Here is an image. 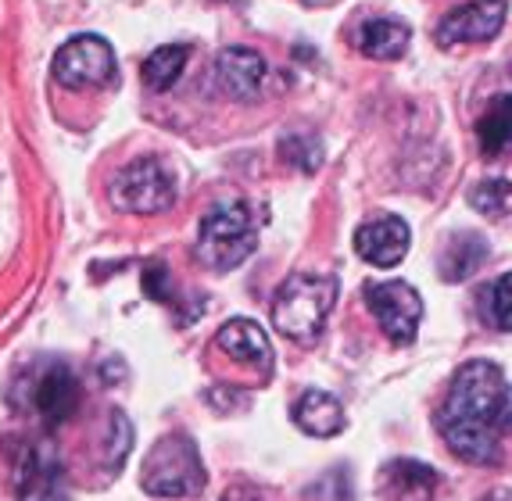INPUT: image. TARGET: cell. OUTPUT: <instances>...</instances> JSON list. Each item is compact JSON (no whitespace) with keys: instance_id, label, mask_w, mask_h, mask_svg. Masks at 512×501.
<instances>
[{"instance_id":"obj_1","label":"cell","mask_w":512,"mask_h":501,"mask_svg":"<svg viewBox=\"0 0 512 501\" xmlns=\"http://www.w3.org/2000/svg\"><path fill=\"white\" fill-rule=\"evenodd\" d=\"M437 430L462 462L498 466L512 434V387L495 362L473 358L455 373L437 408Z\"/></svg>"},{"instance_id":"obj_2","label":"cell","mask_w":512,"mask_h":501,"mask_svg":"<svg viewBox=\"0 0 512 501\" xmlns=\"http://www.w3.org/2000/svg\"><path fill=\"white\" fill-rule=\"evenodd\" d=\"M337 294H341V283L330 272H294L276 290L273 326L294 344H312L323 333Z\"/></svg>"},{"instance_id":"obj_3","label":"cell","mask_w":512,"mask_h":501,"mask_svg":"<svg viewBox=\"0 0 512 501\" xmlns=\"http://www.w3.org/2000/svg\"><path fill=\"white\" fill-rule=\"evenodd\" d=\"M255 219L244 201H226L201 219L197 230V258L215 272L237 269L255 251Z\"/></svg>"},{"instance_id":"obj_4","label":"cell","mask_w":512,"mask_h":501,"mask_svg":"<svg viewBox=\"0 0 512 501\" xmlns=\"http://www.w3.org/2000/svg\"><path fill=\"white\" fill-rule=\"evenodd\" d=\"M140 487L154 498H187L205 487V466L197 455V444L183 434L162 437L144 459Z\"/></svg>"},{"instance_id":"obj_5","label":"cell","mask_w":512,"mask_h":501,"mask_svg":"<svg viewBox=\"0 0 512 501\" xmlns=\"http://www.w3.org/2000/svg\"><path fill=\"white\" fill-rule=\"evenodd\" d=\"M176 197L172 190V176L158 158H140V162L126 165L111 183V201L119 204L122 212L133 215H154L165 212Z\"/></svg>"},{"instance_id":"obj_6","label":"cell","mask_w":512,"mask_h":501,"mask_svg":"<svg viewBox=\"0 0 512 501\" xmlns=\"http://www.w3.org/2000/svg\"><path fill=\"white\" fill-rule=\"evenodd\" d=\"M11 480H15L18 501H69L65 469L43 441L18 444L15 462H11Z\"/></svg>"},{"instance_id":"obj_7","label":"cell","mask_w":512,"mask_h":501,"mask_svg":"<svg viewBox=\"0 0 512 501\" xmlns=\"http://www.w3.org/2000/svg\"><path fill=\"white\" fill-rule=\"evenodd\" d=\"M366 305L387 340L394 344H412L419 333V319H423V298L419 290L405 280H384L366 287Z\"/></svg>"},{"instance_id":"obj_8","label":"cell","mask_w":512,"mask_h":501,"mask_svg":"<svg viewBox=\"0 0 512 501\" xmlns=\"http://www.w3.org/2000/svg\"><path fill=\"white\" fill-rule=\"evenodd\" d=\"M54 79L69 90L83 86H104L115 79V54L101 36H72L54 54Z\"/></svg>"},{"instance_id":"obj_9","label":"cell","mask_w":512,"mask_h":501,"mask_svg":"<svg viewBox=\"0 0 512 501\" xmlns=\"http://www.w3.org/2000/svg\"><path fill=\"white\" fill-rule=\"evenodd\" d=\"M29 408L40 416L43 426H61L76 416L79 408V380L65 362H40L29 373Z\"/></svg>"},{"instance_id":"obj_10","label":"cell","mask_w":512,"mask_h":501,"mask_svg":"<svg viewBox=\"0 0 512 501\" xmlns=\"http://www.w3.org/2000/svg\"><path fill=\"white\" fill-rule=\"evenodd\" d=\"M505 11H509L505 0H470V4H462L452 15L441 18L437 43H441V47H455V43L495 40L505 26Z\"/></svg>"},{"instance_id":"obj_11","label":"cell","mask_w":512,"mask_h":501,"mask_svg":"<svg viewBox=\"0 0 512 501\" xmlns=\"http://www.w3.org/2000/svg\"><path fill=\"white\" fill-rule=\"evenodd\" d=\"M355 251L376 269H391L409 255V222L398 215H376L355 230Z\"/></svg>"},{"instance_id":"obj_12","label":"cell","mask_w":512,"mask_h":501,"mask_svg":"<svg viewBox=\"0 0 512 501\" xmlns=\"http://www.w3.org/2000/svg\"><path fill=\"white\" fill-rule=\"evenodd\" d=\"M215 83L233 101H255V94L265 83V61L262 54L248 47H226L215 58Z\"/></svg>"},{"instance_id":"obj_13","label":"cell","mask_w":512,"mask_h":501,"mask_svg":"<svg viewBox=\"0 0 512 501\" xmlns=\"http://www.w3.org/2000/svg\"><path fill=\"white\" fill-rule=\"evenodd\" d=\"M219 348L244 366H255L262 376L273 373V348H269V337L255 319H230L219 330Z\"/></svg>"},{"instance_id":"obj_14","label":"cell","mask_w":512,"mask_h":501,"mask_svg":"<svg viewBox=\"0 0 512 501\" xmlns=\"http://www.w3.org/2000/svg\"><path fill=\"white\" fill-rule=\"evenodd\" d=\"M294 423L305 430L308 437H333L344 430V412L341 401L326 391H305L294 405Z\"/></svg>"},{"instance_id":"obj_15","label":"cell","mask_w":512,"mask_h":501,"mask_svg":"<svg viewBox=\"0 0 512 501\" xmlns=\"http://www.w3.org/2000/svg\"><path fill=\"white\" fill-rule=\"evenodd\" d=\"M384 484L394 501H434L437 473L423 462L402 459L384 469Z\"/></svg>"},{"instance_id":"obj_16","label":"cell","mask_w":512,"mask_h":501,"mask_svg":"<svg viewBox=\"0 0 512 501\" xmlns=\"http://www.w3.org/2000/svg\"><path fill=\"white\" fill-rule=\"evenodd\" d=\"M484 258H487V240L480 233H459V237H452V244L444 247L441 262H437L441 280L444 283L470 280L473 272L484 265Z\"/></svg>"},{"instance_id":"obj_17","label":"cell","mask_w":512,"mask_h":501,"mask_svg":"<svg viewBox=\"0 0 512 501\" xmlns=\"http://www.w3.org/2000/svg\"><path fill=\"white\" fill-rule=\"evenodd\" d=\"M409 26L405 22H394V18H373L366 22L359 33V51L369 54L376 61H394L409 51Z\"/></svg>"},{"instance_id":"obj_18","label":"cell","mask_w":512,"mask_h":501,"mask_svg":"<svg viewBox=\"0 0 512 501\" xmlns=\"http://www.w3.org/2000/svg\"><path fill=\"white\" fill-rule=\"evenodd\" d=\"M477 140H480L484 158H502L512 147V97L509 94L491 97V104H487V111L477 122Z\"/></svg>"},{"instance_id":"obj_19","label":"cell","mask_w":512,"mask_h":501,"mask_svg":"<svg viewBox=\"0 0 512 501\" xmlns=\"http://www.w3.org/2000/svg\"><path fill=\"white\" fill-rule=\"evenodd\" d=\"M187 58H190V47H183V43L158 47V51L144 61V83L151 86V90H158V94H162V90H169V86L180 79Z\"/></svg>"},{"instance_id":"obj_20","label":"cell","mask_w":512,"mask_h":501,"mask_svg":"<svg viewBox=\"0 0 512 501\" xmlns=\"http://www.w3.org/2000/svg\"><path fill=\"white\" fill-rule=\"evenodd\" d=\"M470 204L480 215L505 219V215H512V183H505V179H487V183L470 190Z\"/></svg>"},{"instance_id":"obj_21","label":"cell","mask_w":512,"mask_h":501,"mask_svg":"<svg viewBox=\"0 0 512 501\" xmlns=\"http://www.w3.org/2000/svg\"><path fill=\"white\" fill-rule=\"evenodd\" d=\"M487 319H491V326H498V330L512 333V272L498 276V280L491 283V290H487Z\"/></svg>"},{"instance_id":"obj_22","label":"cell","mask_w":512,"mask_h":501,"mask_svg":"<svg viewBox=\"0 0 512 501\" xmlns=\"http://www.w3.org/2000/svg\"><path fill=\"white\" fill-rule=\"evenodd\" d=\"M280 154L291 165H298V169H305V172L319 169V162H323V147H319V140H312L308 133L287 136V140L280 144Z\"/></svg>"},{"instance_id":"obj_23","label":"cell","mask_w":512,"mask_h":501,"mask_svg":"<svg viewBox=\"0 0 512 501\" xmlns=\"http://www.w3.org/2000/svg\"><path fill=\"white\" fill-rule=\"evenodd\" d=\"M162 280H169V272L165 269H147V276H144V287H147V294H151L154 301H169V287H162Z\"/></svg>"},{"instance_id":"obj_24","label":"cell","mask_w":512,"mask_h":501,"mask_svg":"<svg viewBox=\"0 0 512 501\" xmlns=\"http://www.w3.org/2000/svg\"><path fill=\"white\" fill-rule=\"evenodd\" d=\"M222 501H262L255 491H248V487H233L230 494H222Z\"/></svg>"},{"instance_id":"obj_25","label":"cell","mask_w":512,"mask_h":501,"mask_svg":"<svg viewBox=\"0 0 512 501\" xmlns=\"http://www.w3.org/2000/svg\"><path fill=\"white\" fill-rule=\"evenodd\" d=\"M480 501H512V494L509 491H491L487 498H480Z\"/></svg>"},{"instance_id":"obj_26","label":"cell","mask_w":512,"mask_h":501,"mask_svg":"<svg viewBox=\"0 0 512 501\" xmlns=\"http://www.w3.org/2000/svg\"><path fill=\"white\" fill-rule=\"evenodd\" d=\"M312 4H326V0H312Z\"/></svg>"}]
</instances>
